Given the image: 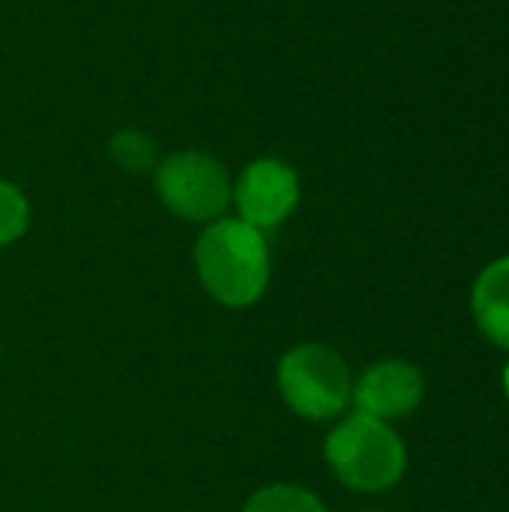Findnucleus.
I'll list each match as a JSON object with an SVG mask.
<instances>
[{
    "label": "nucleus",
    "instance_id": "obj_1",
    "mask_svg": "<svg viewBox=\"0 0 509 512\" xmlns=\"http://www.w3.org/2000/svg\"><path fill=\"white\" fill-rule=\"evenodd\" d=\"M195 270L204 291L228 309L255 306L270 285L264 231L243 219H213L195 243Z\"/></svg>",
    "mask_w": 509,
    "mask_h": 512
},
{
    "label": "nucleus",
    "instance_id": "obj_10",
    "mask_svg": "<svg viewBox=\"0 0 509 512\" xmlns=\"http://www.w3.org/2000/svg\"><path fill=\"white\" fill-rule=\"evenodd\" d=\"M27 225H30V204L24 192L15 183L0 180V246L21 240Z\"/></svg>",
    "mask_w": 509,
    "mask_h": 512
},
{
    "label": "nucleus",
    "instance_id": "obj_5",
    "mask_svg": "<svg viewBox=\"0 0 509 512\" xmlns=\"http://www.w3.org/2000/svg\"><path fill=\"white\" fill-rule=\"evenodd\" d=\"M231 201L237 207V219L249 222L258 231H270L282 225L300 201V180L297 171L273 156H261L249 162L231 186Z\"/></svg>",
    "mask_w": 509,
    "mask_h": 512
},
{
    "label": "nucleus",
    "instance_id": "obj_7",
    "mask_svg": "<svg viewBox=\"0 0 509 512\" xmlns=\"http://www.w3.org/2000/svg\"><path fill=\"white\" fill-rule=\"evenodd\" d=\"M471 306L483 336L509 351V258H498L480 273Z\"/></svg>",
    "mask_w": 509,
    "mask_h": 512
},
{
    "label": "nucleus",
    "instance_id": "obj_2",
    "mask_svg": "<svg viewBox=\"0 0 509 512\" xmlns=\"http://www.w3.org/2000/svg\"><path fill=\"white\" fill-rule=\"evenodd\" d=\"M324 459L342 486L366 495L393 489L408 468V450L390 423L360 411L345 417L327 435Z\"/></svg>",
    "mask_w": 509,
    "mask_h": 512
},
{
    "label": "nucleus",
    "instance_id": "obj_11",
    "mask_svg": "<svg viewBox=\"0 0 509 512\" xmlns=\"http://www.w3.org/2000/svg\"><path fill=\"white\" fill-rule=\"evenodd\" d=\"M504 390H507V399H509V366H507V372H504Z\"/></svg>",
    "mask_w": 509,
    "mask_h": 512
},
{
    "label": "nucleus",
    "instance_id": "obj_6",
    "mask_svg": "<svg viewBox=\"0 0 509 512\" xmlns=\"http://www.w3.org/2000/svg\"><path fill=\"white\" fill-rule=\"evenodd\" d=\"M423 375L408 360H378L363 378L354 384L351 402L360 414L375 417L381 423H393L408 417L423 402Z\"/></svg>",
    "mask_w": 509,
    "mask_h": 512
},
{
    "label": "nucleus",
    "instance_id": "obj_3",
    "mask_svg": "<svg viewBox=\"0 0 509 512\" xmlns=\"http://www.w3.org/2000/svg\"><path fill=\"white\" fill-rule=\"evenodd\" d=\"M282 402L303 420H333L354 396V381L345 357L324 342H300L288 348L276 366Z\"/></svg>",
    "mask_w": 509,
    "mask_h": 512
},
{
    "label": "nucleus",
    "instance_id": "obj_8",
    "mask_svg": "<svg viewBox=\"0 0 509 512\" xmlns=\"http://www.w3.org/2000/svg\"><path fill=\"white\" fill-rule=\"evenodd\" d=\"M243 512H327V507L303 486H291V483H273L258 489Z\"/></svg>",
    "mask_w": 509,
    "mask_h": 512
},
{
    "label": "nucleus",
    "instance_id": "obj_4",
    "mask_svg": "<svg viewBox=\"0 0 509 512\" xmlns=\"http://www.w3.org/2000/svg\"><path fill=\"white\" fill-rule=\"evenodd\" d=\"M156 195L186 222H213L231 204V183L210 153L180 150L156 165Z\"/></svg>",
    "mask_w": 509,
    "mask_h": 512
},
{
    "label": "nucleus",
    "instance_id": "obj_9",
    "mask_svg": "<svg viewBox=\"0 0 509 512\" xmlns=\"http://www.w3.org/2000/svg\"><path fill=\"white\" fill-rule=\"evenodd\" d=\"M108 153H111V159L123 171H132V174H144V171L159 165L156 162V144L141 129H120V132H114L111 141H108Z\"/></svg>",
    "mask_w": 509,
    "mask_h": 512
},
{
    "label": "nucleus",
    "instance_id": "obj_12",
    "mask_svg": "<svg viewBox=\"0 0 509 512\" xmlns=\"http://www.w3.org/2000/svg\"><path fill=\"white\" fill-rule=\"evenodd\" d=\"M363 512H378V510H363Z\"/></svg>",
    "mask_w": 509,
    "mask_h": 512
}]
</instances>
